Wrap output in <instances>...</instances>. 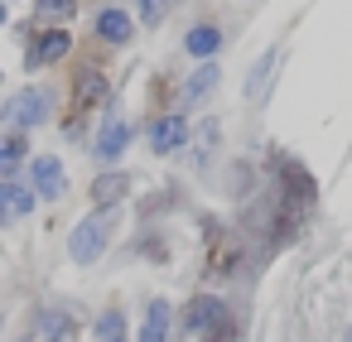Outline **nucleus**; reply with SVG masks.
Returning <instances> with one entry per match:
<instances>
[{
    "label": "nucleus",
    "mask_w": 352,
    "mask_h": 342,
    "mask_svg": "<svg viewBox=\"0 0 352 342\" xmlns=\"http://www.w3.org/2000/svg\"><path fill=\"white\" fill-rule=\"evenodd\" d=\"M0 25H6V0H0Z\"/></svg>",
    "instance_id": "412c9836"
},
{
    "label": "nucleus",
    "mask_w": 352,
    "mask_h": 342,
    "mask_svg": "<svg viewBox=\"0 0 352 342\" xmlns=\"http://www.w3.org/2000/svg\"><path fill=\"white\" fill-rule=\"evenodd\" d=\"M347 342H352V323H347Z\"/></svg>",
    "instance_id": "4be33fe9"
},
{
    "label": "nucleus",
    "mask_w": 352,
    "mask_h": 342,
    "mask_svg": "<svg viewBox=\"0 0 352 342\" xmlns=\"http://www.w3.org/2000/svg\"><path fill=\"white\" fill-rule=\"evenodd\" d=\"M164 10H169V0H140V20H145V25H160Z\"/></svg>",
    "instance_id": "aec40b11"
},
{
    "label": "nucleus",
    "mask_w": 352,
    "mask_h": 342,
    "mask_svg": "<svg viewBox=\"0 0 352 342\" xmlns=\"http://www.w3.org/2000/svg\"><path fill=\"white\" fill-rule=\"evenodd\" d=\"M30 179H34V193L39 198H63L68 193V174H63V159L58 155H39L34 169H30Z\"/></svg>",
    "instance_id": "7ed1b4c3"
},
{
    "label": "nucleus",
    "mask_w": 352,
    "mask_h": 342,
    "mask_svg": "<svg viewBox=\"0 0 352 342\" xmlns=\"http://www.w3.org/2000/svg\"><path fill=\"white\" fill-rule=\"evenodd\" d=\"M68 49H73V39H68L63 30H49V34H39V39L30 44L25 63H30V68H49V63H58V58H63Z\"/></svg>",
    "instance_id": "0eeeda50"
},
{
    "label": "nucleus",
    "mask_w": 352,
    "mask_h": 342,
    "mask_svg": "<svg viewBox=\"0 0 352 342\" xmlns=\"http://www.w3.org/2000/svg\"><path fill=\"white\" fill-rule=\"evenodd\" d=\"M30 207H34V193H30V188H15V183H10V217H25Z\"/></svg>",
    "instance_id": "6ab92c4d"
},
{
    "label": "nucleus",
    "mask_w": 352,
    "mask_h": 342,
    "mask_svg": "<svg viewBox=\"0 0 352 342\" xmlns=\"http://www.w3.org/2000/svg\"><path fill=\"white\" fill-rule=\"evenodd\" d=\"M217 63H203L198 73H188V82H184V102L193 106V102H203V97H212V87H217Z\"/></svg>",
    "instance_id": "9d476101"
},
{
    "label": "nucleus",
    "mask_w": 352,
    "mask_h": 342,
    "mask_svg": "<svg viewBox=\"0 0 352 342\" xmlns=\"http://www.w3.org/2000/svg\"><path fill=\"white\" fill-rule=\"evenodd\" d=\"M111 231H116V207H97V212H87V217L73 227V236H68V255H73L78 265L102 260V251H107Z\"/></svg>",
    "instance_id": "f257e3e1"
},
{
    "label": "nucleus",
    "mask_w": 352,
    "mask_h": 342,
    "mask_svg": "<svg viewBox=\"0 0 352 342\" xmlns=\"http://www.w3.org/2000/svg\"><path fill=\"white\" fill-rule=\"evenodd\" d=\"M78 0H34V15L39 20H73Z\"/></svg>",
    "instance_id": "f3484780"
},
{
    "label": "nucleus",
    "mask_w": 352,
    "mask_h": 342,
    "mask_svg": "<svg viewBox=\"0 0 352 342\" xmlns=\"http://www.w3.org/2000/svg\"><path fill=\"white\" fill-rule=\"evenodd\" d=\"M280 63H285V49H265V54L256 58V68H251V78H246V102H265V97H270Z\"/></svg>",
    "instance_id": "20e7f679"
},
{
    "label": "nucleus",
    "mask_w": 352,
    "mask_h": 342,
    "mask_svg": "<svg viewBox=\"0 0 352 342\" xmlns=\"http://www.w3.org/2000/svg\"><path fill=\"white\" fill-rule=\"evenodd\" d=\"M97 34H102L107 44H126V39H131V15H126V10H102V15H97Z\"/></svg>",
    "instance_id": "f8f14e48"
},
{
    "label": "nucleus",
    "mask_w": 352,
    "mask_h": 342,
    "mask_svg": "<svg viewBox=\"0 0 352 342\" xmlns=\"http://www.w3.org/2000/svg\"><path fill=\"white\" fill-rule=\"evenodd\" d=\"M184 140H188V121H184V116H160V121L150 126V150H155V155L184 150Z\"/></svg>",
    "instance_id": "423d86ee"
},
{
    "label": "nucleus",
    "mask_w": 352,
    "mask_h": 342,
    "mask_svg": "<svg viewBox=\"0 0 352 342\" xmlns=\"http://www.w3.org/2000/svg\"><path fill=\"white\" fill-rule=\"evenodd\" d=\"M212 323H222V299H193V304H188V328L203 332V328H212Z\"/></svg>",
    "instance_id": "4468645a"
},
{
    "label": "nucleus",
    "mask_w": 352,
    "mask_h": 342,
    "mask_svg": "<svg viewBox=\"0 0 352 342\" xmlns=\"http://www.w3.org/2000/svg\"><path fill=\"white\" fill-rule=\"evenodd\" d=\"M184 49H188L193 58H212V54L222 49V30H217V25H198V30H188Z\"/></svg>",
    "instance_id": "1a4fd4ad"
},
{
    "label": "nucleus",
    "mask_w": 352,
    "mask_h": 342,
    "mask_svg": "<svg viewBox=\"0 0 352 342\" xmlns=\"http://www.w3.org/2000/svg\"><path fill=\"white\" fill-rule=\"evenodd\" d=\"M102 97H107V78H102V73H82L73 102H78V106H92V102H102Z\"/></svg>",
    "instance_id": "2eb2a0df"
},
{
    "label": "nucleus",
    "mask_w": 352,
    "mask_h": 342,
    "mask_svg": "<svg viewBox=\"0 0 352 342\" xmlns=\"http://www.w3.org/2000/svg\"><path fill=\"white\" fill-rule=\"evenodd\" d=\"M169 337V304L164 299H155L150 308H145V323H140V342H164Z\"/></svg>",
    "instance_id": "9b49d317"
},
{
    "label": "nucleus",
    "mask_w": 352,
    "mask_h": 342,
    "mask_svg": "<svg viewBox=\"0 0 352 342\" xmlns=\"http://www.w3.org/2000/svg\"><path fill=\"white\" fill-rule=\"evenodd\" d=\"M121 328H126V323H121V313H116V308L97 318V337H102V342H116V337H121Z\"/></svg>",
    "instance_id": "a211bd4d"
},
{
    "label": "nucleus",
    "mask_w": 352,
    "mask_h": 342,
    "mask_svg": "<svg viewBox=\"0 0 352 342\" xmlns=\"http://www.w3.org/2000/svg\"><path fill=\"white\" fill-rule=\"evenodd\" d=\"M25 164V140H0V179H10Z\"/></svg>",
    "instance_id": "dca6fc26"
},
{
    "label": "nucleus",
    "mask_w": 352,
    "mask_h": 342,
    "mask_svg": "<svg viewBox=\"0 0 352 342\" xmlns=\"http://www.w3.org/2000/svg\"><path fill=\"white\" fill-rule=\"evenodd\" d=\"M49 111H54V97L44 87H25V92H15L6 106H0V121L15 126V130H30V126H44Z\"/></svg>",
    "instance_id": "f03ea898"
},
{
    "label": "nucleus",
    "mask_w": 352,
    "mask_h": 342,
    "mask_svg": "<svg viewBox=\"0 0 352 342\" xmlns=\"http://www.w3.org/2000/svg\"><path fill=\"white\" fill-rule=\"evenodd\" d=\"M126 145H131V126H126L121 116H107V126L97 130L92 155H97L102 164H111V159H121V155H126Z\"/></svg>",
    "instance_id": "39448f33"
},
{
    "label": "nucleus",
    "mask_w": 352,
    "mask_h": 342,
    "mask_svg": "<svg viewBox=\"0 0 352 342\" xmlns=\"http://www.w3.org/2000/svg\"><path fill=\"white\" fill-rule=\"evenodd\" d=\"M126 193H131V179H126V174H102V179L92 183V198H97L102 207H116Z\"/></svg>",
    "instance_id": "ddd939ff"
},
{
    "label": "nucleus",
    "mask_w": 352,
    "mask_h": 342,
    "mask_svg": "<svg viewBox=\"0 0 352 342\" xmlns=\"http://www.w3.org/2000/svg\"><path fill=\"white\" fill-rule=\"evenodd\" d=\"M116 342H126V337H116Z\"/></svg>",
    "instance_id": "5701e85b"
},
{
    "label": "nucleus",
    "mask_w": 352,
    "mask_h": 342,
    "mask_svg": "<svg viewBox=\"0 0 352 342\" xmlns=\"http://www.w3.org/2000/svg\"><path fill=\"white\" fill-rule=\"evenodd\" d=\"M68 332H73V313L68 308H44L34 332H30V342H63Z\"/></svg>",
    "instance_id": "6e6552de"
}]
</instances>
